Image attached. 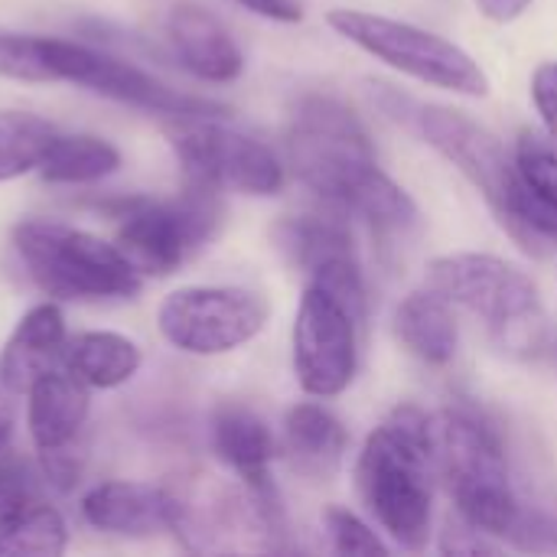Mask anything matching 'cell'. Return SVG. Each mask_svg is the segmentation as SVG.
Returning a JSON list of instances; mask_svg holds the SVG:
<instances>
[{
  "label": "cell",
  "mask_w": 557,
  "mask_h": 557,
  "mask_svg": "<svg viewBox=\"0 0 557 557\" xmlns=\"http://www.w3.org/2000/svg\"><path fill=\"white\" fill-rule=\"evenodd\" d=\"M434 467L447 483L457 519L490 539H509L522 519V503L509 483L506 447L499 431L467 405L431 414Z\"/></svg>",
  "instance_id": "cell-2"
},
{
  "label": "cell",
  "mask_w": 557,
  "mask_h": 557,
  "mask_svg": "<svg viewBox=\"0 0 557 557\" xmlns=\"http://www.w3.org/2000/svg\"><path fill=\"white\" fill-rule=\"evenodd\" d=\"M170 147L186 183L212 193L277 196L287 183V163L258 137L225 127L219 117L173 121Z\"/></svg>",
  "instance_id": "cell-9"
},
{
  "label": "cell",
  "mask_w": 557,
  "mask_h": 557,
  "mask_svg": "<svg viewBox=\"0 0 557 557\" xmlns=\"http://www.w3.org/2000/svg\"><path fill=\"white\" fill-rule=\"evenodd\" d=\"M88 385L69 369L39 375L26 392V428L39 457L78 450V437L88 421Z\"/></svg>",
  "instance_id": "cell-15"
},
{
  "label": "cell",
  "mask_w": 557,
  "mask_h": 557,
  "mask_svg": "<svg viewBox=\"0 0 557 557\" xmlns=\"http://www.w3.org/2000/svg\"><path fill=\"white\" fill-rule=\"evenodd\" d=\"M0 75L16 82H52L39 49V36L0 33Z\"/></svg>",
  "instance_id": "cell-29"
},
{
  "label": "cell",
  "mask_w": 557,
  "mask_h": 557,
  "mask_svg": "<svg viewBox=\"0 0 557 557\" xmlns=\"http://www.w3.org/2000/svg\"><path fill=\"white\" fill-rule=\"evenodd\" d=\"M65 317L55 304H36L13 326L0 352V385L13 395H26L29 385L59 369L65 359Z\"/></svg>",
  "instance_id": "cell-17"
},
{
  "label": "cell",
  "mask_w": 557,
  "mask_h": 557,
  "mask_svg": "<svg viewBox=\"0 0 557 557\" xmlns=\"http://www.w3.org/2000/svg\"><path fill=\"white\" fill-rule=\"evenodd\" d=\"M408 121L428 147H434L450 166L460 170V176L483 196V202L509 235L519 193L516 150H509L503 137H496L486 124L450 104H414V114H408Z\"/></svg>",
  "instance_id": "cell-10"
},
{
  "label": "cell",
  "mask_w": 557,
  "mask_h": 557,
  "mask_svg": "<svg viewBox=\"0 0 557 557\" xmlns=\"http://www.w3.org/2000/svg\"><path fill=\"white\" fill-rule=\"evenodd\" d=\"M476 10L493 20V23H516L519 16H525V10L532 7V0H473Z\"/></svg>",
  "instance_id": "cell-33"
},
{
  "label": "cell",
  "mask_w": 557,
  "mask_h": 557,
  "mask_svg": "<svg viewBox=\"0 0 557 557\" xmlns=\"http://www.w3.org/2000/svg\"><path fill=\"white\" fill-rule=\"evenodd\" d=\"M424 284L447 297L454 307L480 317L499 349L532 356L548 339V313L539 284L512 261L486 251L437 255Z\"/></svg>",
  "instance_id": "cell-3"
},
{
  "label": "cell",
  "mask_w": 557,
  "mask_h": 557,
  "mask_svg": "<svg viewBox=\"0 0 557 557\" xmlns=\"http://www.w3.org/2000/svg\"><path fill=\"white\" fill-rule=\"evenodd\" d=\"M330 212H310V215H290L274 225L277 248L287 255V261L307 277L317 268L359 255L352 242V228L346 225V212L326 206Z\"/></svg>",
  "instance_id": "cell-21"
},
{
  "label": "cell",
  "mask_w": 557,
  "mask_h": 557,
  "mask_svg": "<svg viewBox=\"0 0 557 557\" xmlns=\"http://www.w3.org/2000/svg\"><path fill=\"white\" fill-rule=\"evenodd\" d=\"M362 330L366 320L356 317L336 294L313 281L304 284L290 349L297 385L310 398H336L356 382Z\"/></svg>",
  "instance_id": "cell-11"
},
{
  "label": "cell",
  "mask_w": 557,
  "mask_h": 557,
  "mask_svg": "<svg viewBox=\"0 0 557 557\" xmlns=\"http://www.w3.org/2000/svg\"><path fill=\"white\" fill-rule=\"evenodd\" d=\"M284 157L294 176L333 209H339L343 196L379 166L366 124L333 95H304L294 104L284 131Z\"/></svg>",
  "instance_id": "cell-5"
},
{
  "label": "cell",
  "mask_w": 557,
  "mask_h": 557,
  "mask_svg": "<svg viewBox=\"0 0 557 557\" xmlns=\"http://www.w3.org/2000/svg\"><path fill=\"white\" fill-rule=\"evenodd\" d=\"M39 49H42L52 82L82 85L101 98L117 101V104H131L137 111L173 117V121L225 117L228 114L225 104L180 91V88L166 85L163 78H157L153 72L134 65L114 52L91 49L85 42H72V39H59V36H39Z\"/></svg>",
  "instance_id": "cell-8"
},
{
  "label": "cell",
  "mask_w": 557,
  "mask_h": 557,
  "mask_svg": "<svg viewBox=\"0 0 557 557\" xmlns=\"http://www.w3.org/2000/svg\"><path fill=\"white\" fill-rule=\"evenodd\" d=\"M271 307L245 287H180L163 297L157 326L163 339L189 356H225L268 326Z\"/></svg>",
  "instance_id": "cell-12"
},
{
  "label": "cell",
  "mask_w": 557,
  "mask_h": 557,
  "mask_svg": "<svg viewBox=\"0 0 557 557\" xmlns=\"http://www.w3.org/2000/svg\"><path fill=\"white\" fill-rule=\"evenodd\" d=\"M209 434H212L215 457L238 476L242 486H248V490L274 486L271 463H274L277 444L258 411H251L248 405H238V401H222L212 411Z\"/></svg>",
  "instance_id": "cell-18"
},
{
  "label": "cell",
  "mask_w": 557,
  "mask_h": 557,
  "mask_svg": "<svg viewBox=\"0 0 557 557\" xmlns=\"http://www.w3.org/2000/svg\"><path fill=\"white\" fill-rule=\"evenodd\" d=\"M140 362L144 356L137 343L111 330L78 333L75 339H69L62 359V366L88 388H117L137 375Z\"/></svg>",
  "instance_id": "cell-22"
},
{
  "label": "cell",
  "mask_w": 557,
  "mask_h": 557,
  "mask_svg": "<svg viewBox=\"0 0 557 557\" xmlns=\"http://www.w3.org/2000/svg\"><path fill=\"white\" fill-rule=\"evenodd\" d=\"M121 153L111 140L95 137V134H59L46 147V157L39 163V176L46 183H98L111 173H117Z\"/></svg>",
  "instance_id": "cell-24"
},
{
  "label": "cell",
  "mask_w": 557,
  "mask_h": 557,
  "mask_svg": "<svg viewBox=\"0 0 557 557\" xmlns=\"http://www.w3.org/2000/svg\"><path fill=\"white\" fill-rule=\"evenodd\" d=\"M39 506L36 480L26 463L3 460L0 463V535L16 529Z\"/></svg>",
  "instance_id": "cell-28"
},
{
  "label": "cell",
  "mask_w": 557,
  "mask_h": 557,
  "mask_svg": "<svg viewBox=\"0 0 557 557\" xmlns=\"http://www.w3.org/2000/svg\"><path fill=\"white\" fill-rule=\"evenodd\" d=\"M434 480L431 414L418 405H398L356 457V493L401 552H424L431 542Z\"/></svg>",
  "instance_id": "cell-1"
},
{
  "label": "cell",
  "mask_w": 557,
  "mask_h": 557,
  "mask_svg": "<svg viewBox=\"0 0 557 557\" xmlns=\"http://www.w3.org/2000/svg\"><path fill=\"white\" fill-rule=\"evenodd\" d=\"M235 3L274 23H300L307 13L304 0H235Z\"/></svg>",
  "instance_id": "cell-32"
},
{
  "label": "cell",
  "mask_w": 557,
  "mask_h": 557,
  "mask_svg": "<svg viewBox=\"0 0 557 557\" xmlns=\"http://www.w3.org/2000/svg\"><path fill=\"white\" fill-rule=\"evenodd\" d=\"M82 519L95 532L124 535V539L170 532V490L150 483L108 480L85 493Z\"/></svg>",
  "instance_id": "cell-16"
},
{
  "label": "cell",
  "mask_w": 557,
  "mask_h": 557,
  "mask_svg": "<svg viewBox=\"0 0 557 557\" xmlns=\"http://www.w3.org/2000/svg\"><path fill=\"white\" fill-rule=\"evenodd\" d=\"M326 23L356 49L369 52L382 65L421 85L454 91L463 98H486L493 88L486 69L460 42L434 29L414 26L408 20L369 13V10H349V7L330 10Z\"/></svg>",
  "instance_id": "cell-6"
},
{
  "label": "cell",
  "mask_w": 557,
  "mask_h": 557,
  "mask_svg": "<svg viewBox=\"0 0 557 557\" xmlns=\"http://www.w3.org/2000/svg\"><path fill=\"white\" fill-rule=\"evenodd\" d=\"M339 212L362 219L379 235H405L418 225V202L382 166H372L343 196Z\"/></svg>",
  "instance_id": "cell-23"
},
{
  "label": "cell",
  "mask_w": 557,
  "mask_h": 557,
  "mask_svg": "<svg viewBox=\"0 0 557 557\" xmlns=\"http://www.w3.org/2000/svg\"><path fill=\"white\" fill-rule=\"evenodd\" d=\"M166 39L180 65L199 82L228 85L245 72V55L228 26L199 3H180L166 16Z\"/></svg>",
  "instance_id": "cell-14"
},
{
  "label": "cell",
  "mask_w": 557,
  "mask_h": 557,
  "mask_svg": "<svg viewBox=\"0 0 557 557\" xmlns=\"http://www.w3.org/2000/svg\"><path fill=\"white\" fill-rule=\"evenodd\" d=\"M323 529H326V539L336 555H388V545L375 535V529L343 506H330L323 512Z\"/></svg>",
  "instance_id": "cell-27"
},
{
  "label": "cell",
  "mask_w": 557,
  "mask_h": 557,
  "mask_svg": "<svg viewBox=\"0 0 557 557\" xmlns=\"http://www.w3.org/2000/svg\"><path fill=\"white\" fill-rule=\"evenodd\" d=\"M3 392H7V388H3ZM3 392H0V454L7 450L10 434H13V408H10V401L3 398Z\"/></svg>",
  "instance_id": "cell-34"
},
{
  "label": "cell",
  "mask_w": 557,
  "mask_h": 557,
  "mask_svg": "<svg viewBox=\"0 0 557 557\" xmlns=\"http://www.w3.org/2000/svg\"><path fill=\"white\" fill-rule=\"evenodd\" d=\"M69 545V529L62 516L49 506H36L16 529L0 535V555H42L55 557Z\"/></svg>",
  "instance_id": "cell-26"
},
{
  "label": "cell",
  "mask_w": 557,
  "mask_h": 557,
  "mask_svg": "<svg viewBox=\"0 0 557 557\" xmlns=\"http://www.w3.org/2000/svg\"><path fill=\"white\" fill-rule=\"evenodd\" d=\"M222 193L186 183L176 196H134L108 202L117 219V248L140 274L170 277L189 264L222 225Z\"/></svg>",
  "instance_id": "cell-7"
},
{
  "label": "cell",
  "mask_w": 557,
  "mask_h": 557,
  "mask_svg": "<svg viewBox=\"0 0 557 557\" xmlns=\"http://www.w3.org/2000/svg\"><path fill=\"white\" fill-rule=\"evenodd\" d=\"M55 127L39 114L0 111V183L39 170Z\"/></svg>",
  "instance_id": "cell-25"
},
{
  "label": "cell",
  "mask_w": 557,
  "mask_h": 557,
  "mask_svg": "<svg viewBox=\"0 0 557 557\" xmlns=\"http://www.w3.org/2000/svg\"><path fill=\"white\" fill-rule=\"evenodd\" d=\"M441 552L444 555H490V552H499V545L490 535L467 525L463 519H457V525L454 522L447 525V532L441 539Z\"/></svg>",
  "instance_id": "cell-31"
},
{
  "label": "cell",
  "mask_w": 557,
  "mask_h": 557,
  "mask_svg": "<svg viewBox=\"0 0 557 557\" xmlns=\"http://www.w3.org/2000/svg\"><path fill=\"white\" fill-rule=\"evenodd\" d=\"M13 248L33 277V284L59 300H131L140 290V271L131 258L65 222L52 219H26L13 228Z\"/></svg>",
  "instance_id": "cell-4"
},
{
  "label": "cell",
  "mask_w": 557,
  "mask_h": 557,
  "mask_svg": "<svg viewBox=\"0 0 557 557\" xmlns=\"http://www.w3.org/2000/svg\"><path fill=\"white\" fill-rule=\"evenodd\" d=\"M349 450V431L320 401H297L284 414V454L307 476H330Z\"/></svg>",
  "instance_id": "cell-20"
},
{
  "label": "cell",
  "mask_w": 557,
  "mask_h": 557,
  "mask_svg": "<svg viewBox=\"0 0 557 557\" xmlns=\"http://www.w3.org/2000/svg\"><path fill=\"white\" fill-rule=\"evenodd\" d=\"M532 104L542 117V127L548 134V140L557 147V62H542L532 72Z\"/></svg>",
  "instance_id": "cell-30"
},
{
  "label": "cell",
  "mask_w": 557,
  "mask_h": 557,
  "mask_svg": "<svg viewBox=\"0 0 557 557\" xmlns=\"http://www.w3.org/2000/svg\"><path fill=\"white\" fill-rule=\"evenodd\" d=\"M516 166L519 193L509 238L522 251L545 258L557 245V147L548 137L522 131L516 144Z\"/></svg>",
  "instance_id": "cell-13"
},
{
  "label": "cell",
  "mask_w": 557,
  "mask_h": 557,
  "mask_svg": "<svg viewBox=\"0 0 557 557\" xmlns=\"http://www.w3.org/2000/svg\"><path fill=\"white\" fill-rule=\"evenodd\" d=\"M392 330L401 349L431 369H444L457 359L460 326L454 317V304L428 284L401 297L392 317Z\"/></svg>",
  "instance_id": "cell-19"
}]
</instances>
